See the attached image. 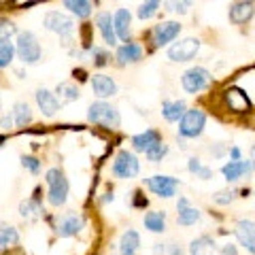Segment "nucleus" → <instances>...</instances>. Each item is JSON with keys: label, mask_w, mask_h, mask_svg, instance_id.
Segmentation results:
<instances>
[{"label": "nucleus", "mask_w": 255, "mask_h": 255, "mask_svg": "<svg viewBox=\"0 0 255 255\" xmlns=\"http://www.w3.org/2000/svg\"><path fill=\"white\" fill-rule=\"evenodd\" d=\"M189 255H219V249L211 236H200L189 245Z\"/></svg>", "instance_id": "24"}, {"label": "nucleus", "mask_w": 255, "mask_h": 255, "mask_svg": "<svg viewBox=\"0 0 255 255\" xmlns=\"http://www.w3.org/2000/svg\"><path fill=\"white\" fill-rule=\"evenodd\" d=\"M13 119H15V124L21 128L32 122V113H30V107L26 102H17V105L13 107Z\"/></svg>", "instance_id": "30"}, {"label": "nucleus", "mask_w": 255, "mask_h": 255, "mask_svg": "<svg viewBox=\"0 0 255 255\" xmlns=\"http://www.w3.org/2000/svg\"><path fill=\"white\" fill-rule=\"evenodd\" d=\"M21 166L23 168H28L30 172H34V174L41 170V162H38L34 155H21Z\"/></svg>", "instance_id": "38"}, {"label": "nucleus", "mask_w": 255, "mask_h": 255, "mask_svg": "<svg viewBox=\"0 0 255 255\" xmlns=\"http://www.w3.org/2000/svg\"><path fill=\"white\" fill-rule=\"evenodd\" d=\"M159 9V2H155V0H149V2H142L138 6V17L140 19H149V17H153V15L157 13Z\"/></svg>", "instance_id": "36"}, {"label": "nucleus", "mask_w": 255, "mask_h": 255, "mask_svg": "<svg viewBox=\"0 0 255 255\" xmlns=\"http://www.w3.org/2000/svg\"><path fill=\"white\" fill-rule=\"evenodd\" d=\"M251 172H253L251 159H249V162H245V159H241V162H228V164L221 166V174H223V177H226V181H230V183L243 179L245 174L249 177Z\"/></svg>", "instance_id": "12"}, {"label": "nucleus", "mask_w": 255, "mask_h": 255, "mask_svg": "<svg viewBox=\"0 0 255 255\" xmlns=\"http://www.w3.org/2000/svg\"><path fill=\"white\" fill-rule=\"evenodd\" d=\"M45 28L55 32V34H60V36H68L75 28V21L60 11H49L45 15Z\"/></svg>", "instance_id": "10"}, {"label": "nucleus", "mask_w": 255, "mask_h": 255, "mask_svg": "<svg viewBox=\"0 0 255 255\" xmlns=\"http://www.w3.org/2000/svg\"><path fill=\"white\" fill-rule=\"evenodd\" d=\"M177 223L179 226H194L196 221H200V211L194 209V206H189L185 198H181V200L177 202Z\"/></svg>", "instance_id": "19"}, {"label": "nucleus", "mask_w": 255, "mask_h": 255, "mask_svg": "<svg viewBox=\"0 0 255 255\" xmlns=\"http://www.w3.org/2000/svg\"><path fill=\"white\" fill-rule=\"evenodd\" d=\"M219 255H238V251H236V247H234L232 243H228V245L219 251Z\"/></svg>", "instance_id": "41"}, {"label": "nucleus", "mask_w": 255, "mask_h": 255, "mask_svg": "<svg viewBox=\"0 0 255 255\" xmlns=\"http://www.w3.org/2000/svg\"><path fill=\"white\" fill-rule=\"evenodd\" d=\"M36 105L43 111V115L53 117L60 109V100L55 98V94H51L49 90H38L36 92Z\"/></svg>", "instance_id": "18"}, {"label": "nucleus", "mask_w": 255, "mask_h": 255, "mask_svg": "<svg viewBox=\"0 0 255 255\" xmlns=\"http://www.w3.org/2000/svg\"><path fill=\"white\" fill-rule=\"evenodd\" d=\"M164 253H166L164 245H153V255H164Z\"/></svg>", "instance_id": "44"}, {"label": "nucleus", "mask_w": 255, "mask_h": 255, "mask_svg": "<svg viewBox=\"0 0 255 255\" xmlns=\"http://www.w3.org/2000/svg\"><path fill=\"white\" fill-rule=\"evenodd\" d=\"M113 174L119 179H132L138 174V159L130 151H119L113 162Z\"/></svg>", "instance_id": "6"}, {"label": "nucleus", "mask_w": 255, "mask_h": 255, "mask_svg": "<svg viewBox=\"0 0 255 255\" xmlns=\"http://www.w3.org/2000/svg\"><path fill=\"white\" fill-rule=\"evenodd\" d=\"M17 34V26L6 19V17H0V41H11V36Z\"/></svg>", "instance_id": "34"}, {"label": "nucleus", "mask_w": 255, "mask_h": 255, "mask_svg": "<svg viewBox=\"0 0 255 255\" xmlns=\"http://www.w3.org/2000/svg\"><path fill=\"white\" fill-rule=\"evenodd\" d=\"M179 32H181L179 21H162L151 30V43H153V47H164L170 41H174L179 36Z\"/></svg>", "instance_id": "9"}, {"label": "nucleus", "mask_w": 255, "mask_h": 255, "mask_svg": "<svg viewBox=\"0 0 255 255\" xmlns=\"http://www.w3.org/2000/svg\"><path fill=\"white\" fill-rule=\"evenodd\" d=\"M90 85H92V90L98 98H109V96L117 94V83L107 75H94L90 79Z\"/></svg>", "instance_id": "14"}, {"label": "nucleus", "mask_w": 255, "mask_h": 255, "mask_svg": "<svg viewBox=\"0 0 255 255\" xmlns=\"http://www.w3.org/2000/svg\"><path fill=\"white\" fill-rule=\"evenodd\" d=\"M255 13L253 2H234L230 6V21L232 23H247Z\"/></svg>", "instance_id": "22"}, {"label": "nucleus", "mask_w": 255, "mask_h": 255, "mask_svg": "<svg viewBox=\"0 0 255 255\" xmlns=\"http://www.w3.org/2000/svg\"><path fill=\"white\" fill-rule=\"evenodd\" d=\"M226 102L230 111H234V113H245V111L251 109V102L247 98V94L243 90H238V87H232V90L226 92Z\"/></svg>", "instance_id": "16"}, {"label": "nucleus", "mask_w": 255, "mask_h": 255, "mask_svg": "<svg viewBox=\"0 0 255 255\" xmlns=\"http://www.w3.org/2000/svg\"><path fill=\"white\" fill-rule=\"evenodd\" d=\"M117 62L122 64H132V62H138L140 58H142V47L138 45V43H126V45H122L117 49Z\"/></svg>", "instance_id": "23"}, {"label": "nucleus", "mask_w": 255, "mask_h": 255, "mask_svg": "<svg viewBox=\"0 0 255 255\" xmlns=\"http://www.w3.org/2000/svg\"><path fill=\"white\" fill-rule=\"evenodd\" d=\"M19 243V234L17 230L11 226H0V251L6 249V247H13Z\"/></svg>", "instance_id": "29"}, {"label": "nucleus", "mask_w": 255, "mask_h": 255, "mask_svg": "<svg viewBox=\"0 0 255 255\" xmlns=\"http://www.w3.org/2000/svg\"><path fill=\"white\" fill-rule=\"evenodd\" d=\"M92 58H94L96 66H105L107 60H109V53L105 49H100V47H94V49H92Z\"/></svg>", "instance_id": "39"}, {"label": "nucleus", "mask_w": 255, "mask_h": 255, "mask_svg": "<svg viewBox=\"0 0 255 255\" xmlns=\"http://www.w3.org/2000/svg\"><path fill=\"white\" fill-rule=\"evenodd\" d=\"M15 55V45L11 41H0V68L9 66Z\"/></svg>", "instance_id": "32"}, {"label": "nucleus", "mask_w": 255, "mask_h": 255, "mask_svg": "<svg viewBox=\"0 0 255 255\" xmlns=\"http://www.w3.org/2000/svg\"><path fill=\"white\" fill-rule=\"evenodd\" d=\"M187 168H189V172L198 174V177L204 179V181L213 177V170H211V168H206V166H202V162H200V159H198V157H189Z\"/></svg>", "instance_id": "31"}, {"label": "nucleus", "mask_w": 255, "mask_h": 255, "mask_svg": "<svg viewBox=\"0 0 255 255\" xmlns=\"http://www.w3.org/2000/svg\"><path fill=\"white\" fill-rule=\"evenodd\" d=\"M230 155H232V162H241V149H238V147L230 149Z\"/></svg>", "instance_id": "43"}, {"label": "nucleus", "mask_w": 255, "mask_h": 255, "mask_svg": "<svg viewBox=\"0 0 255 255\" xmlns=\"http://www.w3.org/2000/svg\"><path fill=\"white\" fill-rule=\"evenodd\" d=\"M145 183H147V187L153 191L155 196H159V198H172L174 194H177L179 185H181L179 179L166 177V174H155V177H149Z\"/></svg>", "instance_id": "7"}, {"label": "nucleus", "mask_w": 255, "mask_h": 255, "mask_svg": "<svg viewBox=\"0 0 255 255\" xmlns=\"http://www.w3.org/2000/svg\"><path fill=\"white\" fill-rule=\"evenodd\" d=\"M96 26H98L102 38H105V43L113 47L117 43V34H115V23H113V17H111V13L102 11L96 15Z\"/></svg>", "instance_id": "15"}, {"label": "nucleus", "mask_w": 255, "mask_h": 255, "mask_svg": "<svg viewBox=\"0 0 255 255\" xmlns=\"http://www.w3.org/2000/svg\"><path fill=\"white\" fill-rule=\"evenodd\" d=\"M130 21H132L130 11L128 9H117V13L113 15L117 38H122V41H128V38H130Z\"/></svg>", "instance_id": "21"}, {"label": "nucleus", "mask_w": 255, "mask_h": 255, "mask_svg": "<svg viewBox=\"0 0 255 255\" xmlns=\"http://www.w3.org/2000/svg\"><path fill=\"white\" fill-rule=\"evenodd\" d=\"M166 153H168V145H164V142H159V145H155L153 149L147 151V159L149 162H162V159L166 157Z\"/></svg>", "instance_id": "35"}, {"label": "nucleus", "mask_w": 255, "mask_h": 255, "mask_svg": "<svg viewBox=\"0 0 255 255\" xmlns=\"http://www.w3.org/2000/svg\"><path fill=\"white\" fill-rule=\"evenodd\" d=\"M198 49H200V41L198 38H183V41L174 43L168 49V58L172 62H189L196 58Z\"/></svg>", "instance_id": "8"}, {"label": "nucleus", "mask_w": 255, "mask_h": 255, "mask_svg": "<svg viewBox=\"0 0 255 255\" xmlns=\"http://www.w3.org/2000/svg\"><path fill=\"white\" fill-rule=\"evenodd\" d=\"M204 124H206V115L200 109H187V113L183 115L181 124H179V136L181 138H196L204 132Z\"/></svg>", "instance_id": "4"}, {"label": "nucleus", "mask_w": 255, "mask_h": 255, "mask_svg": "<svg viewBox=\"0 0 255 255\" xmlns=\"http://www.w3.org/2000/svg\"><path fill=\"white\" fill-rule=\"evenodd\" d=\"M55 92H58V94H60V98H62V100H66V102H73V100L79 98V87L73 85V83H60Z\"/></svg>", "instance_id": "33"}, {"label": "nucleus", "mask_w": 255, "mask_h": 255, "mask_svg": "<svg viewBox=\"0 0 255 255\" xmlns=\"http://www.w3.org/2000/svg\"><path fill=\"white\" fill-rule=\"evenodd\" d=\"M181 83H183V90L187 94H198L213 83V75L202 66H194V68H189L183 73Z\"/></svg>", "instance_id": "5"}, {"label": "nucleus", "mask_w": 255, "mask_h": 255, "mask_svg": "<svg viewBox=\"0 0 255 255\" xmlns=\"http://www.w3.org/2000/svg\"><path fill=\"white\" fill-rule=\"evenodd\" d=\"M159 142H162V136H159L157 130H145L136 134V136H132V147L136 151H145V153L155 145H159Z\"/></svg>", "instance_id": "17"}, {"label": "nucleus", "mask_w": 255, "mask_h": 255, "mask_svg": "<svg viewBox=\"0 0 255 255\" xmlns=\"http://www.w3.org/2000/svg\"><path fill=\"white\" fill-rule=\"evenodd\" d=\"M15 53L19 55L23 64H34L41 60V45L32 32H19L17 43H15Z\"/></svg>", "instance_id": "2"}, {"label": "nucleus", "mask_w": 255, "mask_h": 255, "mask_svg": "<svg viewBox=\"0 0 255 255\" xmlns=\"http://www.w3.org/2000/svg\"><path fill=\"white\" fill-rule=\"evenodd\" d=\"M45 181L49 185V194H47V200L51 206H62L66 204L68 198V179L60 168H49L45 174Z\"/></svg>", "instance_id": "1"}, {"label": "nucleus", "mask_w": 255, "mask_h": 255, "mask_svg": "<svg viewBox=\"0 0 255 255\" xmlns=\"http://www.w3.org/2000/svg\"><path fill=\"white\" fill-rule=\"evenodd\" d=\"M64 6L66 9H70V13H75L77 17H90V13H92V2H87V0H66L64 2Z\"/></svg>", "instance_id": "28"}, {"label": "nucleus", "mask_w": 255, "mask_h": 255, "mask_svg": "<svg viewBox=\"0 0 255 255\" xmlns=\"http://www.w3.org/2000/svg\"><path fill=\"white\" fill-rule=\"evenodd\" d=\"M185 113H187V107H185L183 100H172V102L166 100L162 105V115H164L166 122H170V124H174V122L181 124V119Z\"/></svg>", "instance_id": "20"}, {"label": "nucleus", "mask_w": 255, "mask_h": 255, "mask_svg": "<svg viewBox=\"0 0 255 255\" xmlns=\"http://www.w3.org/2000/svg\"><path fill=\"white\" fill-rule=\"evenodd\" d=\"M13 122H15V119H13L11 115H4V117H0V128H6V130H9V128L13 126Z\"/></svg>", "instance_id": "42"}, {"label": "nucleus", "mask_w": 255, "mask_h": 255, "mask_svg": "<svg viewBox=\"0 0 255 255\" xmlns=\"http://www.w3.org/2000/svg\"><path fill=\"white\" fill-rule=\"evenodd\" d=\"M41 213H43V209H41V202H38L36 198H28V200H23L19 204V215L23 219H28V221L38 219L41 217Z\"/></svg>", "instance_id": "27"}, {"label": "nucleus", "mask_w": 255, "mask_h": 255, "mask_svg": "<svg viewBox=\"0 0 255 255\" xmlns=\"http://www.w3.org/2000/svg\"><path fill=\"white\" fill-rule=\"evenodd\" d=\"M87 119L96 126H102V128H117L119 126V113L115 107H111L109 102H94L87 111Z\"/></svg>", "instance_id": "3"}, {"label": "nucleus", "mask_w": 255, "mask_h": 255, "mask_svg": "<svg viewBox=\"0 0 255 255\" xmlns=\"http://www.w3.org/2000/svg\"><path fill=\"white\" fill-rule=\"evenodd\" d=\"M138 247H140V236L136 230H128L119 238V251H122V255H134L138 251Z\"/></svg>", "instance_id": "25"}, {"label": "nucleus", "mask_w": 255, "mask_h": 255, "mask_svg": "<svg viewBox=\"0 0 255 255\" xmlns=\"http://www.w3.org/2000/svg\"><path fill=\"white\" fill-rule=\"evenodd\" d=\"M79 230H83V217L77 215V213H68L58 221L55 232H58L60 236H64V238H68V236H75Z\"/></svg>", "instance_id": "13"}, {"label": "nucleus", "mask_w": 255, "mask_h": 255, "mask_svg": "<svg viewBox=\"0 0 255 255\" xmlns=\"http://www.w3.org/2000/svg\"><path fill=\"white\" fill-rule=\"evenodd\" d=\"M168 6H170L168 11H174V13H185V11H187V6H189V2H168Z\"/></svg>", "instance_id": "40"}, {"label": "nucleus", "mask_w": 255, "mask_h": 255, "mask_svg": "<svg viewBox=\"0 0 255 255\" xmlns=\"http://www.w3.org/2000/svg\"><path fill=\"white\" fill-rule=\"evenodd\" d=\"M236 198V191L234 189H221V191H217V194L213 196V200L217 202V204H230Z\"/></svg>", "instance_id": "37"}, {"label": "nucleus", "mask_w": 255, "mask_h": 255, "mask_svg": "<svg viewBox=\"0 0 255 255\" xmlns=\"http://www.w3.org/2000/svg\"><path fill=\"white\" fill-rule=\"evenodd\" d=\"M168 253H170V255H181L179 245H170V247H168Z\"/></svg>", "instance_id": "45"}, {"label": "nucleus", "mask_w": 255, "mask_h": 255, "mask_svg": "<svg viewBox=\"0 0 255 255\" xmlns=\"http://www.w3.org/2000/svg\"><path fill=\"white\" fill-rule=\"evenodd\" d=\"M2 142H4V136H0V145H2Z\"/></svg>", "instance_id": "47"}, {"label": "nucleus", "mask_w": 255, "mask_h": 255, "mask_svg": "<svg viewBox=\"0 0 255 255\" xmlns=\"http://www.w3.org/2000/svg\"><path fill=\"white\" fill-rule=\"evenodd\" d=\"M142 223H145V228L149 230V232H153V234L164 232V230H166V213H162V211H151V213L145 215Z\"/></svg>", "instance_id": "26"}, {"label": "nucleus", "mask_w": 255, "mask_h": 255, "mask_svg": "<svg viewBox=\"0 0 255 255\" xmlns=\"http://www.w3.org/2000/svg\"><path fill=\"white\" fill-rule=\"evenodd\" d=\"M251 164H253V170H255V145L251 147Z\"/></svg>", "instance_id": "46"}, {"label": "nucleus", "mask_w": 255, "mask_h": 255, "mask_svg": "<svg viewBox=\"0 0 255 255\" xmlns=\"http://www.w3.org/2000/svg\"><path fill=\"white\" fill-rule=\"evenodd\" d=\"M234 234H236V238H238V243H241L249 253L255 255V221H251V219H241V221L236 223Z\"/></svg>", "instance_id": "11"}]
</instances>
